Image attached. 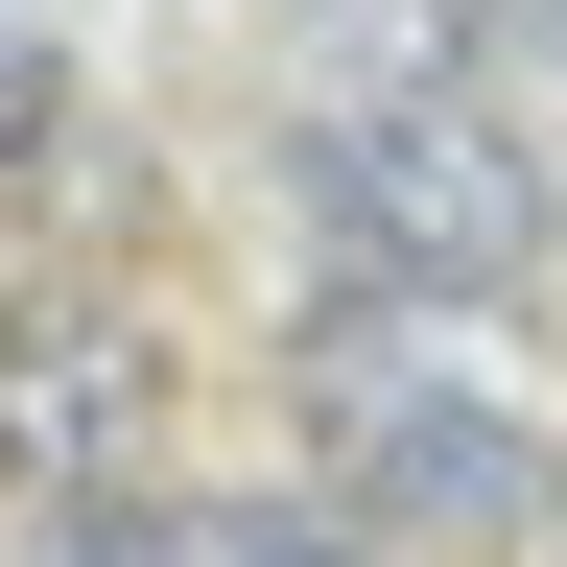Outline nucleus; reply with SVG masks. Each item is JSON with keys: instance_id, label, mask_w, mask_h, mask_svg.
Wrapping results in <instances>:
<instances>
[{"instance_id": "3", "label": "nucleus", "mask_w": 567, "mask_h": 567, "mask_svg": "<svg viewBox=\"0 0 567 567\" xmlns=\"http://www.w3.org/2000/svg\"><path fill=\"white\" fill-rule=\"evenodd\" d=\"M118 425H142V354L118 331H0V450L24 473H118Z\"/></svg>"}, {"instance_id": "8", "label": "nucleus", "mask_w": 567, "mask_h": 567, "mask_svg": "<svg viewBox=\"0 0 567 567\" xmlns=\"http://www.w3.org/2000/svg\"><path fill=\"white\" fill-rule=\"evenodd\" d=\"M331 24H450V0H331Z\"/></svg>"}, {"instance_id": "5", "label": "nucleus", "mask_w": 567, "mask_h": 567, "mask_svg": "<svg viewBox=\"0 0 567 567\" xmlns=\"http://www.w3.org/2000/svg\"><path fill=\"white\" fill-rule=\"evenodd\" d=\"M48 142H71V71H48L24 24H0V189H24V166H48Z\"/></svg>"}, {"instance_id": "6", "label": "nucleus", "mask_w": 567, "mask_h": 567, "mask_svg": "<svg viewBox=\"0 0 567 567\" xmlns=\"http://www.w3.org/2000/svg\"><path fill=\"white\" fill-rule=\"evenodd\" d=\"M213 567H379V520H354V496L331 520H213Z\"/></svg>"}, {"instance_id": "1", "label": "nucleus", "mask_w": 567, "mask_h": 567, "mask_svg": "<svg viewBox=\"0 0 567 567\" xmlns=\"http://www.w3.org/2000/svg\"><path fill=\"white\" fill-rule=\"evenodd\" d=\"M308 189H331V237L379 260L402 308H473V284L544 260V166H520L473 95H331V118H308Z\"/></svg>"}, {"instance_id": "4", "label": "nucleus", "mask_w": 567, "mask_h": 567, "mask_svg": "<svg viewBox=\"0 0 567 567\" xmlns=\"http://www.w3.org/2000/svg\"><path fill=\"white\" fill-rule=\"evenodd\" d=\"M24 567H213V520H166L142 473H71L48 520H24Z\"/></svg>"}, {"instance_id": "7", "label": "nucleus", "mask_w": 567, "mask_h": 567, "mask_svg": "<svg viewBox=\"0 0 567 567\" xmlns=\"http://www.w3.org/2000/svg\"><path fill=\"white\" fill-rule=\"evenodd\" d=\"M473 24H496V48H544V71H567V0H473Z\"/></svg>"}, {"instance_id": "2", "label": "nucleus", "mask_w": 567, "mask_h": 567, "mask_svg": "<svg viewBox=\"0 0 567 567\" xmlns=\"http://www.w3.org/2000/svg\"><path fill=\"white\" fill-rule=\"evenodd\" d=\"M331 496H354L379 544H450V567H473V544H544L567 473H544V425L473 402V379H354V402H331Z\"/></svg>"}]
</instances>
